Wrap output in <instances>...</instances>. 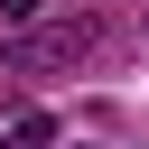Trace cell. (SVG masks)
Listing matches in <instances>:
<instances>
[{
  "mask_svg": "<svg viewBox=\"0 0 149 149\" xmlns=\"http://www.w3.org/2000/svg\"><path fill=\"white\" fill-rule=\"evenodd\" d=\"M9 149H56V121H47V112H19V121H9Z\"/></svg>",
  "mask_w": 149,
  "mask_h": 149,
  "instance_id": "obj_2",
  "label": "cell"
},
{
  "mask_svg": "<svg viewBox=\"0 0 149 149\" xmlns=\"http://www.w3.org/2000/svg\"><path fill=\"white\" fill-rule=\"evenodd\" d=\"M102 47V19H28V28H9V74H74L84 56Z\"/></svg>",
  "mask_w": 149,
  "mask_h": 149,
  "instance_id": "obj_1",
  "label": "cell"
},
{
  "mask_svg": "<svg viewBox=\"0 0 149 149\" xmlns=\"http://www.w3.org/2000/svg\"><path fill=\"white\" fill-rule=\"evenodd\" d=\"M0 19H9V28H28V19H47V0H0Z\"/></svg>",
  "mask_w": 149,
  "mask_h": 149,
  "instance_id": "obj_3",
  "label": "cell"
}]
</instances>
